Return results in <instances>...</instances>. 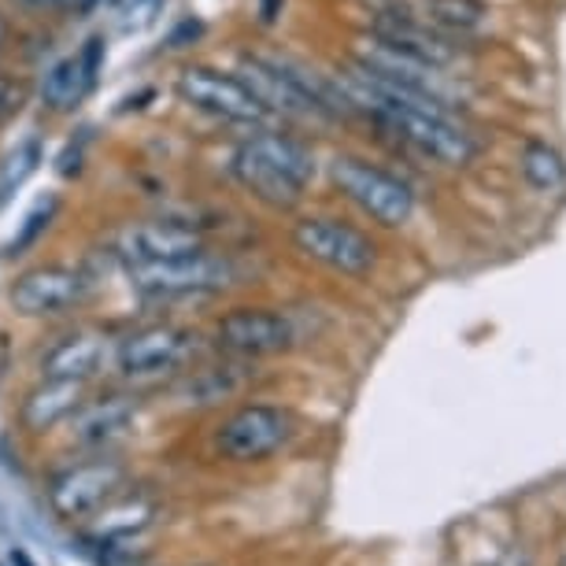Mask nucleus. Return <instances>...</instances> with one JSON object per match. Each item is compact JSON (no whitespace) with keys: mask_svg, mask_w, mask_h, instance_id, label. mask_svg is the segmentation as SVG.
<instances>
[{"mask_svg":"<svg viewBox=\"0 0 566 566\" xmlns=\"http://www.w3.org/2000/svg\"><path fill=\"white\" fill-rule=\"evenodd\" d=\"M15 4L34 15H71V12L90 8V0H15Z\"/></svg>","mask_w":566,"mask_h":566,"instance_id":"24","label":"nucleus"},{"mask_svg":"<svg viewBox=\"0 0 566 566\" xmlns=\"http://www.w3.org/2000/svg\"><path fill=\"white\" fill-rule=\"evenodd\" d=\"M8 45H12V23H8V15L0 12V56L8 52Z\"/></svg>","mask_w":566,"mask_h":566,"instance_id":"25","label":"nucleus"},{"mask_svg":"<svg viewBox=\"0 0 566 566\" xmlns=\"http://www.w3.org/2000/svg\"><path fill=\"white\" fill-rule=\"evenodd\" d=\"M208 249L205 227L178 216H153V219H134L126 222L115 238V260L123 266H145V263H164L178 260V255Z\"/></svg>","mask_w":566,"mask_h":566,"instance_id":"9","label":"nucleus"},{"mask_svg":"<svg viewBox=\"0 0 566 566\" xmlns=\"http://www.w3.org/2000/svg\"><path fill=\"white\" fill-rule=\"evenodd\" d=\"M104 56H108V41L101 34H93L82 49L67 52L63 60H56L52 67L41 74L38 82V101L49 115H74L85 104L93 90L101 82Z\"/></svg>","mask_w":566,"mask_h":566,"instance_id":"11","label":"nucleus"},{"mask_svg":"<svg viewBox=\"0 0 566 566\" xmlns=\"http://www.w3.org/2000/svg\"><path fill=\"white\" fill-rule=\"evenodd\" d=\"M148 515H153V507L148 504H130V507H119V511H108V515H101V533L104 537H119V533H134L142 530Z\"/></svg>","mask_w":566,"mask_h":566,"instance_id":"23","label":"nucleus"},{"mask_svg":"<svg viewBox=\"0 0 566 566\" xmlns=\"http://www.w3.org/2000/svg\"><path fill=\"white\" fill-rule=\"evenodd\" d=\"M329 181L348 205H356L363 216L378 227H408L415 219V193L411 186L397 175H389L386 167L370 164L363 156H352V153H340L329 159L326 167Z\"/></svg>","mask_w":566,"mask_h":566,"instance_id":"4","label":"nucleus"},{"mask_svg":"<svg viewBox=\"0 0 566 566\" xmlns=\"http://www.w3.org/2000/svg\"><path fill=\"white\" fill-rule=\"evenodd\" d=\"M126 277H130V290L145 304H178V301H197V296H216L222 290H230L241 277V271L233 255L200 249L178 255V260L126 266Z\"/></svg>","mask_w":566,"mask_h":566,"instance_id":"3","label":"nucleus"},{"mask_svg":"<svg viewBox=\"0 0 566 566\" xmlns=\"http://www.w3.org/2000/svg\"><path fill=\"white\" fill-rule=\"evenodd\" d=\"M563 566H566V555H563Z\"/></svg>","mask_w":566,"mask_h":566,"instance_id":"26","label":"nucleus"},{"mask_svg":"<svg viewBox=\"0 0 566 566\" xmlns=\"http://www.w3.org/2000/svg\"><path fill=\"white\" fill-rule=\"evenodd\" d=\"M293 437L290 411L271 403H241L216 426V452L230 463H260Z\"/></svg>","mask_w":566,"mask_h":566,"instance_id":"8","label":"nucleus"},{"mask_svg":"<svg viewBox=\"0 0 566 566\" xmlns=\"http://www.w3.org/2000/svg\"><path fill=\"white\" fill-rule=\"evenodd\" d=\"M370 34L381 38L392 49L408 52V56H415V60L433 63V67H441V71L459 56L455 45H452V34H444V30H437L433 23H426V19L411 15V12H400V8L381 12L378 19H374Z\"/></svg>","mask_w":566,"mask_h":566,"instance_id":"13","label":"nucleus"},{"mask_svg":"<svg viewBox=\"0 0 566 566\" xmlns=\"http://www.w3.org/2000/svg\"><path fill=\"white\" fill-rule=\"evenodd\" d=\"M85 397V381H63V378H45L41 386L23 400V426L34 433H45L52 426L67 422Z\"/></svg>","mask_w":566,"mask_h":566,"instance_id":"17","label":"nucleus"},{"mask_svg":"<svg viewBox=\"0 0 566 566\" xmlns=\"http://www.w3.org/2000/svg\"><path fill=\"white\" fill-rule=\"evenodd\" d=\"M56 211H60V200L56 197H45V200H38L34 211L19 222V230H15V238L12 244H8V255H27L34 244L45 238L49 227H52V219H56Z\"/></svg>","mask_w":566,"mask_h":566,"instance_id":"21","label":"nucleus"},{"mask_svg":"<svg viewBox=\"0 0 566 566\" xmlns=\"http://www.w3.org/2000/svg\"><path fill=\"white\" fill-rule=\"evenodd\" d=\"M249 378H252L249 359L208 363V367L186 370V378H181V386H178V400L186 403V408H216V403L241 397Z\"/></svg>","mask_w":566,"mask_h":566,"instance_id":"16","label":"nucleus"},{"mask_svg":"<svg viewBox=\"0 0 566 566\" xmlns=\"http://www.w3.org/2000/svg\"><path fill=\"white\" fill-rule=\"evenodd\" d=\"M422 19L433 23L444 34H478L489 19V8L482 0H422Z\"/></svg>","mask_w":566,"mask_h":566,"instance_id":"18","label":"nucleus"},{"mask_svg":"<svg viewBox=\"0 0 566 566\" xmlns=\"http://www.w3.org/2000/svg\"><path fill=\"white\" fill-rule=\"evenodd\" d=\"M216 345L233 359H266L282 356L296 345V326L290 315L274 307H230L216 323Z\"/></svg>","mask_w":566,"mask_h":566,"instance_id":"10","label":"nucleus"},{"mask_svg":"<svg viewBox=\"0 0 566 566\" xmlns=\"http://www.w3.org/2000/svg\"><path fill=\"white\" fill-rule=\"evenodd\" d=\"M108 340L90 326H74L41 352V374L63 381H90L101 370Z\"/></svg>","mask_w":566,"mask_h":566,"instance_id":"15","label":"nucleus"},{"mask_svg":"<svg viewBox=\"0 0 566 566\" xmlns=\"http://www.w3.org/2000/svg\"><path fill=\"white\" fill-rule=\"evenodd\" d=\"M41 159H45V148H41L38 137H27V142H19L12 153L0 159V208L12 200L19 189L27 186L30 178L38 175Z\"/></svg>","mask_w":566,"mask_h":566,"instance_id":"19","label":"nucleus"},{"mask_svg":"<svg viewBox=\"0 0 566 566\" xmlns=\"http://www.w3.org/2000/svg\"><path fill=\"white\" fill-rule=\"evenodd\" d=\"M123 482H126V467L119 459L101 455V459H90V463L63 470L49 489V500L63 518H82L108 504L115 496V489H123Z\"/></svg>","mask_w":566,"mask_h":566,"instance_id":"12","label":"nucleus"},{"mask_svg":"<svg viewBox=\"0 0 566 566\" xmlns=\"http://www.w3.org/2000/svg\"><path fill=\"white\" fill-rule=\"evenodd\" d=\"M30 82L27 78H19V74H4L0 71V126H8V123H15L19 119V112L30 104Z\"/></svg>","mask_w":566,"mask_h":566,"instance_id":"22","label":"nucleus"},{"mask_svg":"<svg viewBox=\"0 0 566 566\" xmlns=\"http://www.w3.org/2000/svg\"><path fill=\"white\" fill-rule=\"evenodd\" d=\"M522 175L533 189H541V193H552V189H559L566 181V164L563 156L555 153L552 145L544 142H530L522 148Z\"/></svg>","mask_w":566,"mask_h":566,"instance_id":"20","label":"nucleus"},{"mask_svg":"<svg viewBox=\"0 0 566 566\" xmlns=\"http://www.w3.org/2000/svg\"><path fill=\"white\" fill-rule=\"evenodd\" d=\"M230 178L255 205L271 211H293L315 181V153L282 126H255L233 142L227 156Z\"/></svg>","mask_w":566,"mask_h":566,"instance_id":"1","label":"nucleus"},{"mask_svg":"<svg viewBox=\"0 0 566 566\" xmlns=\"http://www.w3.org/2000/svg\"><path fill=\"white\" fill-rule=\"evenodd\" d=\"M293 249L345 277H367L378 266V244L367 230L337 216H304L293 222Z\"/></svg>","mask_w":566,"mask_h":566,"instance_id":"5","label":"nucleus"},{"mask_svg":"<svg viewBox=\"0 0 566 566\" xmlns=\"http://www.w3.org/2000/svg\"><path fill=\"white\" fill-rule=\"evenodd\" d=\"M175 97L189 112L205 115V119L230 126V130H255V126L277 123L263 101L244 85L238 71L216 67V63H186L175 74Z\"/></svg>","mask_w":566,"mask_h":566,"instance_id":"2","label":"nucleus"},{"mask_svg":"<svg viewBox=\"0 0 566 566\" xmlns=\"http://www.w3.org/2000/svg\"><path fill=\"white\" fill-rule=\"evenodd\" d=\"M134 419H137V400L115 392V397H101L90 403L82 400L78 411L67 419V430H71V441L78 448L104 452V448H112L119 437H126Z\"/></svg>","mask_w":566,"mask_h":566,"instance_id":"14","label":"nucleus"},{"mask_svg":"<svg viewBox=\"0 0 566 566\" xmlns=\"http://www.w3.org/2000/svg\"><path fill=\"white\" fill-rule=\"evenodd\" d=\"M197 334L178 323H153L142 326L134 334H126L115 345V367L123 378L130 381H148V378H164L186 367L197 356Z\"/></svg>","mask_w":566,"mask_h":566,"instance_id":"7","label":"nucleus"},{"mask_svg":"<svg viewBox=\"0 0 566 566\" xmlns=\"http://www.w3.org/2000/svg\"><path fill=\"white\" fill-rule=\"evenodd\" d=\"M93 285H97V277L85 271V266L52 260L19 271L12 277L8 301H12V307L23 318H56L90 301Z\"/></svg>","mask_w":566,"mask_h":566,"instance_id":"6","label":"nucleus"}]
</instances>
